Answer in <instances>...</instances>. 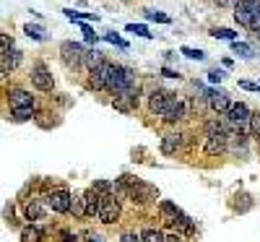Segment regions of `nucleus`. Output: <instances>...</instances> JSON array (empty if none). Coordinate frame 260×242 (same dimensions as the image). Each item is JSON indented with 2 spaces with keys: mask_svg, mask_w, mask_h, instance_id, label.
Instances as JSON below:
<instances>
[{
  "mask_svg": "<svg viewBox=\"0 0 260 242\" xmlns=\"http://www.w3.org/2000/svg\"><path fill=\"white\" fill-rule=\"evenodd\" d=\"M130 86H136V73L125 68V65H112L110 63V71H107V92H112L115 97L127 92Z\"/></svg>",
  "mask_w": 260,
  "mask_h": 242,
  "instance_id": "1",
  "label": "nucleus"
},
{
  "mask_svg": "<svg viewBox=\"0 0 260 242\" xmlns=\"http://www.w3.org/2000/svg\"><path fill=\"white\" fill-rule=\"evenodd\" d=\"M257 13H260V0H237V6H234V21L240 26H247L250 29Z\"/></svg>",
  "mask_w": 260,
  "mask_h": 242,
  "instance_id": "2",
  "label": "nucleus"
},
{
  "mask_svg": "<svg viewBox=\"0 0 260 242\" xmlns=\"http://www.w3.org/2000/svg\"><path fill=\"white\" fill-rule=\"evenodd\" d=\"M159 193H156V188H151V185H146V183H141V180H133V177H127V198L130 201H138V203H146V201H154Z\"/></svg>",
  "mask_w": 260,
  "mask_h": 242,
  "instance_id": "3",
  "label": "nucleus"
},
{
  "mask_svg": "<svg viewBox=\"0 0 260 242\" xmlns=\"http://www.w3.org/2000/svg\"><path fill=\"white\" fill-rule=\"evenodd\" d=\"M161 117H164L167 123L185 120V117H187V102H185L182 97H175V94H172L169 102H167V107L161 109Z\"/></svg>",
  "mask_w": 260,
  "mask_h": 242,
  "instance_id": "4",
  "label": "nucleus"
},
{
  "mask_svg": "<svg viewBox=\"0 0 260 242\" xmlns=\"http://www.w3.org/2000/svg\"><path fill=\"white\" fill-rule=\"evenodd\" d=\"M99 219L104 224H115L117 219H120V201H117V195H102V208H99Z\"/></svg>",
  "mask_w": 260,
  "mask_h": 242,
  "instance_id": "5",
  "label": "nucleus"
},
{
  "mask_svg": "<svg viewBox=\"0 0 260 242\" xmlns=\"http://www.w3.org/2000/svg\"><path fill=\"white\" fill-rule=\"evenodd\" d=\"M60 52H62V63L68 65V68H81V63L86 60L83 47L76 45V42H62V45H60Z\"/></svg>",
  "mask_w": 260,
  "mask_h": 242,
  "instance_id": "6",
  "label": "nucleus"
},
{
  "mask_svg": "<svg viewBox=\"0 0 260 242\" xmlns=\"http://www.w3.org/2000/svg\"><path fill=\"white\" fill-rule=\"evenodd\" d=\"M226 117H229V125H232V128L245 130V128L250 125V120H252V112H250V107H247V104L240 102V104H232V107H229Z\"/></svg>",
  "mask_w": 260,
  "mask_h": 242,
  "instance_id": "7",
  "label": "nucleus"
},
{
  "mask_svg": "<svg viewBox=\"0 0 260 242\" xmlns=\"http://www.w3.org/2000/svg\"><path fill=\"white\" fill-rule=\"evenodd\" d=\"M31 83H34V89H39V92H52L55 89V81H52L45 63H37L31 68Z\"/></svg>",
  "mask_w": 260,
  "mask_h": 242,
  "instance_id": "8",
  "label": "nucleus"
},
{
  "mask_svg": "<svg viewBox=\"0 0 260 242\" xmlns=\"http://www.w3.org/2000/svg\"><path fill=\"white\" fill-rule=\"evenodd\" d=\"M112 104H115V109H120V112H130V109H136L138 107V83L130 86L127 92L117 94Z\"/></svg>",
  "mask_w": 260,
  "mask_h": 242,
  "instance_id": "9",
  "label": "nucleus"
},
{
  "mask_svg": "<svg viewBox=\"0 0 260 242\" xmlns=\"http://www.w3.org/2000/svg\"><path fill=\"white\" fill-rule=\"evenodd\" d=\"M8 102H11V109H26V107H34V97L26 92V89H8Z\"/></svg>",
  "mask_w": 260,
  "mask_h": 242,
  "instance_id": "10",
  "label": "nucleus"
},
{
  "mask_svg": "<svg viewBox=\"0 0 260 242\" xmlns=\"http://www.w3.org/2000/svg\"><path fill=\"white\" fill-rule=\"evenodd\" d=\"M71 201H73V195H71V193H65V190H55V193L47 195L50 208L57 211V214H68V211H71Z\"/></svg>",
  "mask_w": 260,
  "mask_h": 242,
  "instance_id": "11",
  "label": "nucleus"
},
{
  "mask_svg": "<svg viewBox=\"0 0 260 242\" xmlns=\"http://www.w3.org/2000/svg\"><path fill=\"white\" fill-rule=\"evenodd\" d=\"M0 55H3V57H0V73H3V78H6L21 63V55H18V50H8V52H0Z\"/></svg>",
  "mask_w": 260,
  "mask_h": 242,
  "instance_id": "12",
  "label": "nucleus"
},
{
  "mask_svg": "<svg viewBox=\"0 0 260 242\" xmlns=\"http://www.w3.org/2000/svg\"><path fill=\"white\" fill-rule=\"evenodd\" d=\"M83 203H86V216H99V208H102V195L91 188L83 193Z\"/></svg>",
  "mask_w": 260,
  "mask_h": 242,
  "instance_id": "13",
  "label": "nucleus"
},
{
  "mask_svg": "<svg viewBox=\"0 0 260 242\" xmlns=\"http://www.w3.org/2000/svg\"><path fill=\"white\" fill-rule=\"evenodd\" d=\"M206 154H211V157H216V154H224L226 151V133H219V136H208L206 141Z\"/></svg>",
  "mask_w": 260,
  "mask_h": 242,
  "instance_id": "14",
  "label": "nucleus"
},
{
  "mask_svg": "<svg viewBox=\"0 0 260 242\" xmlns=\"http://www.w3.org/2000/svg\"><path fill=\"white\" fill-rule=\"evenodd\" d=\"M208 104L211 109H216V112H229V97L224 92H208Z\"/></svg>",
  "mask_w": 260,
  "mask_h": 242,
  "instance_id": "15",
  "label": "nucleus"
},
{
  "mask_svg": "<svg viewBox=\"0 0 260 242\" xmlns=\"http://www.w3.org/2000/svg\"><path fill=\"white\" fill-rule=\"evenodd\" d=\"M172 94H167L164 89H156V92H151V99H148V107H151V112H159L161 115V109L167 107Z\"/></svg>",
  "mask_w": 260,
  "mask_h": 242,
  "instance_id": "16",
  "label": "nucleus"
},
{
  "mask_svg": "<svg viewBox=\"0 0 260 242\" xmlns=\"http://www.w3.org/2000/svg\"><path fill=\"white\" fill-rule=\"evenodd\" d=\"M182 146V136H175L169 133L161 138V154H167V157H172V154H177V148Z\"/></svg>",
  "mask_w": 260,
  "mask_h": 242,
  "instance_id": "17",
  "label": "nucleus"
},
{
  "mask_svg": "<svg viewBox=\"0 0 260 242\" xmlns=\"http://www.w3.org/2000/svg\"><path fill=\"white\" fill-rule=\"evenodd\" d=\"M161 216H164V222L167 224H175L177 219L182 216V211L175 206V203H169V201H161Z\"/></svg>",
  "mask_w": 260,
  "mask_h": 242,
  "instance_id": "18",
  "label": "nucleus"
},
{
  "mask_svg": "<svg viewBox=\"0 0 260 242\" xmlns=\"http://www.w3.org/2000/svg\"><path fill=\"white\" fill-rule=\"evenodd\" d=\"M86 68H89V71H96V68H102V65L107 63L104 60V52H99V50H89V52H86Z\"/></svg>",
  "mask_w": 260,
  "mask_h": 242,
  "instance_id": "19",
  "label": "nucleus"
},
{
  "mask_svg": "<svg viewBox=\"0 0 260 242\" xmlns=\"http://www.w3.org/2000/svg\"><path fill=\"white\" fill-rule=\"evenodd\" d=\"M24 214H26L29 222H37V219L45 216V208H42L37 201H29V203H26V208H24Z\"/></svg>",
  "mask_w": 260,
  "mask_h": 242,
  "instance_id": "20",
  "label": "nucleus"
},
{
  "mask_svg": "<svg viewBox=\"0 0 260 242\" xmlns=\"http://www.w3.org/2000/svg\"><path fill=\"white\" fill-rule=\"evenodd\" d=\"M71 211L76 216H86V203H83V193H73V201H71Z\"/></svg>",
  "mask_w": 260,
  "mask_h": 242,
  "instance_id": "21",
  "label": "nucleus"
},
{
  "mask_svg": "<svg viewBox=\"0 0 260 242\" xmlns=\"http://www.w3.org/2000/svg\"><path fill=\"white\" fill-rule=\"evenodd\" d=\"M21 239L24 242H39L42 239V229L39 227H26L24 232H21Z\"/></svg>",
  "mask_w": 260,
  "mask_h": 242,
  "instance_id": "22",
  "label": "nucleus"
},
{
  "mask_svg": "<svg viewBox=\"0 0 260 242\" xmlns=\"http://www.w3.org/2000/svg\"><path fill=\"white\" fill-rule=\"evenodd\" d=\"M62 13L68 16L71 21H83V18H94V21H99V16H96V13H81V11H73V8H65Z\"/></svg>",
  "mask_w": 260,
  "mask_h": 242,
  "instance_id": "23",
  "label": "nucleus"
},
{
  "mask_svg": "<svg viewBox=\"0 0 260 242\" xmlns=\"http://www.w3.org/2000/svg\"><path fill=\"white\" fill-rule=\"evenodd\" d=\"M141 239L143 242H164V234L159 229H143L141 232Z\"/></svg>",
  "mask_w": 260,
  "mask_h": 242,
  "instance_id": "24",
  "label": "nucleus"
},
{
  "mask_svg": "<svg viewBox=\"0 0 260 242\" xmlns=\"http://www.w3.org/2000/svg\"><path fill=\"white\" fill-rule=\"evenodd\" d=\"M211 37H216V39H232V42H234V39H237V32L221 26V29H211Z\"/></svg>",
  "mask_w": 260,
  "mask_h": 242,
  "instance_id": "25",
  "label": "nucleus"
},
{
  "mask_svg": "<svg viewBox=\"0 0 260 242\" xmlns=\"http://www.w3.org/2000/svg\"><path fill=\"white\" fill-rule=\"evenodd\" d=\"M232 47H234V52L240 57H252V47L245 45V42H232Z\"/></svg>",
  "mask_w": 260,
  "mask_h": 242,
  "instance_id": "26",
  "label": "nucleus"
},
{
  "mask_svg": "<svg viewBox=\"0 0 260 242\" xmlns=\"http://www.w3.org/2000/svg\"><path fill=\"white\" fill-rule=\"evenodd\" d=\"M172 227H175V229H180V232H192V222H190V219L182 214L180 219H177V222L175 224H172Z\"/></svg>",
  "mask_w": 260,
  "mask_h": 242,
  "instance_id": "27",
  "label": "nucleus"
},
{
  "mask_svg": "<svg viewBox=\"0 0 260 242\" xmlns=\"http://www.w3.org/2000/svg\"><path fill=\"white\" fill-rule=\"evenodd\" d=\"M250 130H252V136L260 141V112H252V120H250Z\"/></svg>",
  "mask_w": 260,
  "mask_h": 242,
  "instance_id": "28",
  "label": "nucleus"
},
{
  "mask_svg": "<svg viewBox=\"0 0 260 242\" xmlns=\"http://www.w3.org/2000/svg\"><path fill=\"white\" fill-rule=\"evenodd\" d=\"M13 117H16V120H29V117H34V107H26V109H13Z\"/></svg>",
  "mask_w": 260,
  "mask_h": 242,
  "instance_id": "29",
  "label": "nucleus"
},
{
  "mask_svg": "<svg viewBox=\"0 0 260 242\" xmlns=\"http://www.w3.org/2000/svg\"><path fill=\"white\" fill-rule=\"evenodd\" d=\"M182 55L190 57V60H203V57H206L203 50H192V47H182Z\"/></svg>",
  "mask_w": 260,
  "mask_h": 242,
  "instance_id": "30",
  "label": "nucleus"
},
{
  "mask_svg": "<svg viewBox=\"0 0 260 242\" xmlns=\"http://www.w3.org/2000/svg\"><path fill=\"white\" fill-rule=\"evenodd\" d=\"M146 18H148V21H161V24H169V16H164L161 11H148Z\"/></svg>",
  "mask_w": 260,
  "mask_h": 242,
  "instance_id": "31",
  "label": "nucleus"
},
{
  "mask_svg": "<svg viewBox=\"0 0 260 242\" xmlns=\"http://www.w3.org/2000/svg\"><path fill=\"white\" fill-rule=\"evenodd\" d=\"M104 39H107V42H112V45H117V47H122V50H127V42L120 39L115 32H112V34H104Z\"/></svg>",
  "mask_w": 260,
  "mask_h": 242,
  "instance_id": "32",
  "label": "nucleus"
},
{
  "mask_svg": "<svg viewBox=\"0 0 260 242\" xmlns=\"http://www.w3.org/2000/svg\"><path fill=\"white\" fill-rule=\"evenodd\" d=\"M81 32H83V37H86V42H96L99 37L94 34V29L89 26V24H81Z\"/></svg>",
  "mask_w": 260,
  "mask_h": 242,
  "instance_id": "33",
  "label": "nucleus"
},
{
  "mask_svg": "<svg viewBox=\"0 0 260 242\" xmlns=\"http://www.w3.org/2000/svg\"><path fill=\"white\" fill-rule=\"evenodd\" d=\"M224 76H226V73H224V71H219V68L208 71V81H211V83H219V81H224Z\"/></svg>",
  "mask_w": 260,
  "mask_h": 242,
  "instance_id": "34",
  "label": "nucleus"
},
{
  "mask_svg": "<svg viewBox=\"0 0 260 242\" xmlns=\"http://www.w3.org/2000/svg\"><path fill=\"white\" fill-rule=\"evenodd\" d=\"M24 32H26V34H29L31 39H37V42H39V39H45V34H42V29H37V26H31V24H29V26H26Z\"/></svg>",
  "mask_w": 260,
  "mask_h": 242,
  "instance_id": "35",
  "label": "nucleus"
},
{
  "mask_svg": "<svg viewBox=\"0 0 260 242\" xmlns=\"http://www.w3.org/2000/svg\"><path fill=\"white\" fill-rule=\"evenodd\" d=\"M127 32H136V34H141V37H151V34H148V29H146V26H141V24H138V26H136V24H127Z\"/></svg>",
  "mask_w": 260,
  "mask_h": 242,
  "instance_id": "36",
  "label": "nucleus"
},
{
  "mask_svg": "<svg viewBox=\"0 0 260 242\" xmlns=\"http://www.w3.org/2000/svg\"><path fill=\"white\" fill-rule=\"evenodd\" d=\"M122 242H143V239H141L138 234H133V232H125V234H122Z\"/></svg>",
  "mask_w": 260,
  "mask_h": 242,
  "instance_id": "37",
  "label": "nucleus"
},
{
  "mask_svg": "<svg viewBox=\"0 0 260 242\" xmlns=\"http://www.w3.org/2000/svg\"><path fill=\"white\" fill-rule=\"evenodd\" d=\"M94 190H96L99 195H102V193H110V183H96V185H94Z\"/></svg>",
  "mask_w": 260,
  "mask_h": 242,
  "instance_id": "38",
  "label": "nucleus"
},
{
  "mask_svg": "<svg viewBox=\"0 0 260 242\" xmlns=\"http://www.w3.org/2000/svg\"><path fill=\"white\" fill-rule=\"evenodd\" d=\"M60 239H62V242H78V237H76V234H71V232H62V234H60Z\"/></svg>",
  "mask_w": 260,
  "mask_h": 242,
  "instance_id": "39",
  "label": "nucleus"
},
{
  "mask_svg": "<svg viewBox=\"0 0 260 242\" xmlns=\"http://www.w3.org/2000/svg\"><path fill=\"white\" fill-rule=\"evenodd\" d=\"M164 242H185V239H182L180 234H167V237H164Z\"/></svg>",
  "mask_w": 260,
  "mask_h": 242,
  "instance_id": "40",
  "label": "nucleus"
},
{
  "mask_svg": "<svg viewBox=\"0 0 260 242\" xmlns=\"http://www.w3.org/2000/svg\"><path fill=\"white\" fill-rule=\"evenodd\" d=\"M161 73H164V76H167V78H177V73H175V71H169V68H164V71H161Z\"/></svg>",
  "mask_w": 260,
  "mask_h": 242,
  "instance_id": "41",
  "label": "nucleus"
},
{
  "mask_svg": "<svg viewBox=\"0 0 260 242\" xmlns=\"http://www.w3.org/2000/svg\"><path fill=\"white\" fill-rule=\"evenodd\" d=\"M89 242H104V237H99V234H89Z\"/></svg>",
  "mask_w": 260,
  "mask_h": 242,
  "instance_id": "42",
  "label": "nucleus"
},
{
  "mask_svg": "<svg viewBox=\"0 0 260 242\" xmlns=\"http://www.w3.org/2000/svg\"><path fill=\"white\" fill-rule=\"evenodd\" d=\"M216 3H219V6H226V3H232V0H216Z\"/></svg>",
  "mask_w": 260,
  "mask_h": 242,
  "instance_id": "43",
  "label": "nucleus"
},
{
  "mask_svg": "<svg viewBox=\"0 0 260 242\" xmlns=\"http://www.w3.org/2000/svg\"><path fill=\"white\" fill-rule=\"evenodd\" d=\"M257 37H260V32H257Z\"/></svg>",
  "mask_w": 260,
  "mask_h": 242,
  "instance_id": "44",
  "label": "nucleus"
}]
</instances>
